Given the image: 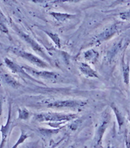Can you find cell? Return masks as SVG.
<instances>
[{"label":"cell","instance_id":"obj_1","mask_svg":"<svg viewBox=\"0 0 130 148\" xmlns=\"http://www.w3.org/2000/svg\"><path fill=\"white\" fill-rule=\"evenodd\" d=\"M79 116L76 114L58 113V112H42L34 115V119L39 122L47 121L52 127H57L66 121H73Z\"/></svg>","mask_w":130,"mask_h":148},{"label":"cell","instance_id":"obj_2","mask_svg":"<svg viewBox=\"0 0 130 148\" xmlns=\"http://www.w3.org/2000/svg\"><path fill=\"white\" fill-rule=\"evenodd\" d=\"M10 27L12 29L14 30V32L16 33V35H18V37L21 38L22 40L24 41L25 43H27L28 46H30L31 49H32L33 51H35L37 54H38L41 57H43L44 59L47 60L49 64H51L52 60L51 59L49 58V56L47 55V53L45 51L41 45H39L36 41L34 39V38L31 36V35H27V33H25L24 31H22L19 27L18 25H16V24H14V22H10Z\"/></svg>","mask_w":130,"mask_h":148},{"label":"cell","instance_id":"obj_3","mask_svg":"<svg viewBox=\"0 0 130 148\" xmlns=\"http://www.w3.org/2000/svg\"><path fill=\"white\" fill-rule=\"evenodd\" d=\"M7 51L13 53L14 55L16 57H21L22 59L27 60V62L31 63V64L35 65L36 67H39V68H42V69H46V68H49L50 66L49 64H47L45 60H42L38 57H37L35 54L29 53V52L26 51L25 49H22L20 47H16V46H10L7 49Z\"/></svg>","mask_w":130,"mask_h":148},{"label":"cell","instance_id":"obj_4","mask_svg":"<svg viewBox=\"0 0 130 148\" xmlns=\"http://www.w3.org/2000/svg\"><path fill=\"white\" fill-rule=\"evenodd\" d=\"M41 103L48 108H70V109H79L86 106V100H42Z\"/></svg>","mask_w":130,"mask_h":148},{"label":"cell","instance_id":"obj_5","mask_svg":"<svg viewBox=\"0 0 130 148\" xmlns=\"http://www.w3.org/2000/svg\"><path fill=\"white\" fill-rule=\"evenodd\" d=\"M3 63H4V65L11 72L22 78L23 80H25V81L29 80V81L33 82H37V83L41 84V82L38 80H37L36 78L31 75L29 73H27L25 71V68L23 67V66H21L18 64H16V62H14V60H12L8 57L4 58Z\"/></svg>","mask_w":130,"mask_h":148},{"label":"cell","instance_id":"obj_6","mask_svg":"<svg viewBox=\"0 0 130 148\" xmlns=\"http://www.w3.org/2000/svg\"><path fill=\"white\" fill-rule=\"evenodd\" d=\"M23 67L25 68V71L27 73H29L31 75L35 77V78H42V79L49 80V81H56L59 77V75L57 73L54 72V71H51L35 70L32 67L27 66V65H23Z\"/></svg>","mask_w":130,"mask_h":148},{"label":"cell","instance_id":"obj_7","mask_svg":"<svg viewBox=\"0 0 130 148\" xmlns=\"http://www.w3.org/2000/svg\"><path fill=\"white\" fill-rule=\"evenodd\" d=\"M0 80L5 85L14 89H19L23 87V85L14 76L5 72L2 68H0Z\"/></svg>","mask_w":130,"mask_h":148},{"label":"cell","instance_id":"obj_8","mask_svg":"<svg viewBox=\"0 0 130 148\" xmlns=\"http://www.w3.org/2000/svg\"><path fill=\"white\" fill-rule=\"evenodd\" d=\"M13 125V121H12V104L10 103H9V110H8V117H7V120H6V123L3 125V126L1 127V133H2V141H1V144H0V148H3L4 144L5 143V140L8 137L9 134L11 131V128Z\"/></svg>","mask_w":130,"mask_h":148},{"label":"cell","instance_id":"obj_9","mask_svg":"<svg viewBox=\"0 0 130 148\" xmlns=\"http://www.w3.org/2000/svg\"><path fill=\"white\" fill-rule=\"evenodd\" d=\"M118 32V24H113L111 27H107V29L100 33V35L96 36V42L101 43L103 42V41H107L112 38L114 35H116L117 32Z\"/></svg>","mask_w":130,"mask_h":148},{"label":"cell","instance_id":"obj_10","mask_svg":"<svg viewBox=\"0 0 130 148\" xmlns=\"http://www.w3.org/2000/svg\"><path fill=\"white\" fill-rule=\"evenodd\" d=\"M79 68L81 74L84 76H86V77H87V78H99V75H98V73L90 66L89 63H79Z\"/></svg>","mask_w":130,"mask_h":148},{"label":"cell","instance_id":"obj_11","mask_svg":"<svg viewBox=\"0 0 130 148\" xmlns=\"http://www.w3.org/2000/svg\"><path fill=\"white\" fill-rule=\"evenodd\" d=\"M107 122H108V118L104 117V119L102 121L101 124L98 128L97 132H96V135L95 136V145H94L93 148H99V146L100 145L101 140H102V138H103V132H105V129L107 128Z\"/></svg>","mask_w":130,"mask_h":148},{"label":"cell","instance_id":"obj_12","mask_svg":"<svg viewBox=\"0 0 130 148\" xmlns=\"http://www.w3.org/2000/svg\"><path fill=\"white\" fill-rule=\"evenodd\" d=\"M10 23L8 19L5 17V16L3 14L2 10L0 9V32L2 34H4L9 38V39H11V36L10 35V31H9L8 24Z\"/></svg>","mask_w":130,"mask_h":148},{"label":"cell","instance_id":"obj_13","mask_svg":"<svg viewBox=\"0 0 130 148\" xmlns=\"http://www.w3.org/2000/svg\"><path fill=\"white\" fill-rule=\"evenodd\" d=\"M49 14L57 21L60 22V23L69 21V20L72 19L75 16H76L75 14H68V13H59V12H50Z\"/></svg>","mask_w":130,"mask_h":148},{"label":"cell","instance_id":"obj_14","mask_svg":"<svg viewBox=\"0 0 130 148\" xmlns=\"http://www.w3.org/2000/svg\"><path fill=\"white\" fill-rule=\"evenodd\" d=\"M84 58L87 63L96 64L99 58V53L94 49H89L84 53Z\"/></svg>","mask_w":130,"mask_h":148},{"label":"cell","instance_id":"obj_15","mask_svg":"<svg viewBox=\"0 0 130 148\" xmlns=\"http://www.w3.org/2000/svg\"><path fill=\"white\" fill-rule=\"evenodd\" d=\"M111 108H112V110H114V114L116 115L117 121H118V127H119V129H121L122 125H124V118H123L122 113L120 112L119 110L117 108V107L114 104L111 105Z\"/></svg>","mask_w":130,"mask_h":148},{"label":"cell","instance_id":"obj_16","mask_svg":"<svg viewBox=\"0 0 130 148\" xmlns=\"http://www.w3.org/2000/svg\"><path fill=\"white\" fill-rule=\"evenodd\" d=\"M129 64H126L124 62V60L122 61V72H123V79L126 85L129 82Z\"/></svg>","mask_w":130,"mask_h":148},{"label":"cell","instance_id":"obj_17","mask_svg":"<svg viewBox=\"0 0 130 148\" xmlns=\"http://www.w3.org/2000/svg\"><path fill=\"white\" fill-rule=\"evenodd\" d=\"M44 32L46 33V35H48L49 38H51L52 41L55 43V45H56V46H57V48H60V46H61L60 38V37L58 36L57 34L53 32H48V31H44Z\"/></svg>","mask_w":130,"mask_h":148},{"label":"cell","instance_id":"obj_18","mask_svg":"<svg viewBox=\"0 0 130 148\" xmlns=\"http://www.w3.org/2000/svg\"><path fill=\"white\" fill-rule=\"evenodd\" d=\"M30 118V112L25 108H18V119L21 120H27Z\"/></svg>","mask_w":130,"mask_h":148},{"label":"cell","instance_id":"obj_19","mask_svg":"<svg viewBox=\"0 0 130 148\" xmlns=\"http://www.w3.org/2000/svg\"><path fill=\"white\" fill-rule=\"evenodd\" d=\"M4 103H5V94H4V92L2 89V88L0 87V119L3 115Z\"/></svg>","mask_w":130,"mask_h":148},{"label":"cell","instance_id":"obj_20","mask_svg":"<svg viewBox=\"0 0 130 148\" xmlns=\"http://www.w3.org/2000/svg\"><path fill=\"white\" fill-rule=\"evenodd\" d=\"M119 18L122 21H129L130 20V10H129L125 11V12H122V13H120Z\"/></svg>","mask_w":130,"mask_h":148},{"label":"cell","instance_id":"obj_21","mask_svg":"<svg viewBox=\"0 0 130 148\" xmlns=\"http://www.w3.org/2000/svg\"><path fill=\"white\" fill-rule=\"evenodd\" d=\"M83 0H55L52 3H78Z\"/></svg>","mask_w":130,"mask_h":148},{"label":"cell","instance_id":"obj_22","mask_svg":"<svg viewBox=\"0 0 130 148\" xmlns=\"http://www.w3.org/2000/svg\"><path fill=\"white\" fill-rule=\"evenodd\" d=\"M1 1H3V3L10 5H13L14 3H16V0H1Z\"/></svg>","mask_w":130,"mask_h":148},{"label":"cell","instance_id":"obj_23","mask_svg":"<svg viewBox=\"0 0 130 148\" xmlns=\"http://www.w3.org/2000/svg\"><path fill=\"white\" fill-rule=\"evenodd\" d=\"M31 1L34 3H39V4L46 3H47V2H49V0H31Z\"/></svg>","mask_w":130,"mask_h":148},{"label":"cell","instance_id":"obj_24","mask_svg":"<svg viewBox=\"0 0 130 148\" xmlns=\"http://www.w3.org/2000/svg\"><path fill=\"white\" fill-rule=\"evenodd\" d=\"M125 144H126V148H130V137L126 136L125 138Z\"/></svg>","mask_w":130,"mask_h":148},{"label":"cell","instance_id":"obj_25","mask_svg":"<svg viewBox=\"0 0 130 148\" xmlns=\"http://www.w3.org/2000/svg\"><path fill=\"white\" fill-rule=\"evenodd\" d=\"M126 0H116V2L114 3V5H116V4H119V3H122L123 2H125Z\"/></svg>","mask_w":130,"mask_h":148},{"label":"cell","instance_id":"obj_26","mask_svg":"<svg viewBox=\"0 0 130 148\" xmlns=\"http://www.w3.org/2000/svg\"><path fill=\"white\" fill-rule=\"evenodd\" d=\"M1 45H2V43H1V42H0V46H1Z\"/></svg>","mask_w":130,"mask_h":148},{"label":"cell","instance_id":"obj_27","mask_svg":"<svg viewBox=\"0 0 130 148\" xmlns=\"http://www.w3.org/2000/svg\"><path fill=\"white\" fill-rule=\"evenodd\" d=\"M70 148H75V147H70Z\"/></svg>","mask_w":130,"mask_h":148},{"label":"cell","instance_id":"obj_28","mask_svg":"<svg viewBox=\"0 0 130 148\" xmlns=\"http://www.w3.org/2000/svg\"><path fill=\"white\" fill-rule=\"evenodd\" d=\"M107 148H111V147H107Z\"/></svg>","mask_w":130,"mask_h":148}]
</instances>
